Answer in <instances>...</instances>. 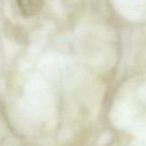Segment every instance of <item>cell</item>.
Wrapping results in <instances>:
<instances>
[{"label":"cell","instance_id":"1","mask_svg":"<svg viewBox=\"0 0 146 146\" xmlns=\"http://www.w3.org/2000/svg\"><path fill=\"white\" fill-rule=\"evenodd\" d=\"M43 4L44 3L41 1H32V0H23L17 2L19 12L23 17H32L36 15L42 9Z\"/></svg>","mask_w":146,"mask_h":146}]
</instances>
